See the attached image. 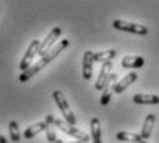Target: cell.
<instances>
[{
    "label": "cell",
    "instance_id": "16",
    "mask_svg": "<svg viewBox=\"0 0 159 143\" xmlns=\"http://www.w3.org/2000/svg\"><path fill=\"white\" fill-rule=\"evenodd\" d=\"M43 131H45V121H40V122H36V124L30 125L25 129L24 132V138L25 139H33L34 136H37L39 134H41Z\"/></svg>",
    "mask_w": 159,
    "mask_h": 143
},
{
    "label": "cell",
    "instance_id": "9",
    "mask_svg": "<svg viewBox=\"0 0 159 143\" xmlns=\"http://www.w3.org/2000/svg\"><path fill=\"white\" fill-rule=\"evenodd\" d=\"M93 54L91 50L84 52V56H82V77L85 80H91L92 79V72H93Z\"/></svg>",
    "mask_w": 159,
    "mask_h": 143
},
{
    "label": "cell",
    "instance_id": "15",
    "mask_svg": "<svg viewBox=\"0 0 159 143\" xmlns=\"http://www.w3.org/2000/svg\"><path fill=\"white\" fill-rule=\"evenodd\" d=\"M91 141L92 143H103L102 142L100 120L98 117H93L91 120Z\"/></svg>",
    "mask_w": 159,
    "mask_h": 143
},
{
    "label": "cell",
    "instance_id": "13",
    "mask_svg": "<svg viewBox=\"0 0 159 143\" xmlns=\"http://www.w3.org/2000/svg\"><path fill=\"white\" fill-rule=\"evenodd\" d=\"M133 102L136 105H158L159 96L154 94H136L133 96Z\"/></svg>",
    "mask_w": 159,
    "mask_h": 143
},
{
    "label": "cell",
    "instance_id": "17",
    "mask_svg": "<svg viewBox=\"0 0 159 143\" xmlns=\"http://www.w3.org/2000/svg\"><path fill=\"white\" fill-rule=\"evenodd\" d=\"M115 138L121 142H130V143H140L143 142L140 134H132V132H126V131H121L115 135Z\"/></svg>",
    "mask_w": 159,
    "mask_h": 143
},
{
    "label": "cell",
    "instance_id": "11",
    "mask_svg": "<svg viewBox=\"0 0 159 143\" xmlns=\"http://www.w3.org/2000/svg\"><path fill=\"white\" fill-rule=\"evenodd\" d=\"M122 68L125 69H139L144 66V58L139 55H126L121 61Z\"/></svg>",
    "mask_w": 159,
    "mask_h": 143
},
{
    "label": "cell",
    "instance_id": "14",
    "mask_svg": "<svg viewBox=\"0 0 159 143\" xmlns=\"http://www.w3.org/2000/svg\"><path fill=\"white\" fill-rule=\"evenodd\" d=\"M155 114H147V117L144 120V124H143V128H141V138H143V141H147L148 138L151 136L152 134V129H154V125H155Z\"/></svg>",
    "mask_w": 159,
    "mask_h": 143
},
{
    "label": "cell",
    "instance_id": "4",
    "mask_svg": "<svg viewBox=\"0 0 159 143\" xmlns=\"http://www.w3.org/2000/svg\"><path fill=\"white\" fill-rule=\"evenodd\" d=\"M117 31H122V32H129L133 33V35H140V36H145L148 33V28L140 24H133V22H128V21H122V19H115L112 22Z\"/></svg>",
    "mask_w": 159,
    "mask_h": 143
},
{
    "label": "cell",
    "instance_id": "23",
    "mask_svg": "<svg viewBox=\"0 0 159 143\" xmlns=\"http://www.w3.org/2000/svg\"><path fill=\"white\" fill-rule=\"evenodd\" d=\"M140 143H147V141H143V142H140Z\"/></svg>",
    "mask_w": 159,
    "mask_h": 143
},
{
    "label": "cell",
    "instance_id": "12",
    "mask_svg": "<svg viewBox=\"0 0 159 143\" xmlns=\"http://www.w3.org/2000/svg\"><path fill=\"white\" fill-rule=\"evenodd\" d=\"M55 127L56 125H55L54 114H47V117H45V132H47V141L49 143H55L56 141H58Z\"/></svg>",
    "mask_w": 159,
    "mask_h": 143
},
{
    "label": "cell",
    "instance_id": "10",
    "mask_svg": "<svg viewBox=\"0 0 159 143\" xmlns=\"http://www.w3.org/2000/svg\"><path fill=\"white\" fill-rule=\"evenodd\" d=\"M137 80V73L136 72H130L129 74H126L122 80H119V81L115 83L114 85V92L115 94H122V92L126 89L130 84H133V83Z\"/></svg>",
    "mask_w": 159,
    "mask_h": 143
},
{
    "label": "cell",
    "instance_id": "5",
    "mask_svg": "<svg viewBox=\"0 0 159 143\" xmlns=\"http://www.w3.org/2000/svg\"><path fill=\"white\" fill-rule=\"evenodd\" d=\"M62 35V29L59 28V26H55V28H52V31L47 35V37L43 40L41 43H40L39 45V54L40 56H44L47 52H49L52 50V45L55 44V41L61 37Z\"/></svg>",
    "mask_w": 159,
    "mask_h": 143
},
{
    "label": "cell",
    "instance_id": "1",
    "mask_svg": "<svg viewBox=\"0 0 159 143\" xmlns=\"http://www.w3.org/2000/svg\"><path fill=\"white\" fill-rule=\"evenodd\" d=\"M69 44H70V43H69L67 39H62L61 41L58 43V44H55L54 47H52L51 51L47 52V54H45L44 56H41L39 62H36L34 65H32L26 72H22V73H21V76H19V83L28 81V80L30 79V77H33L34 74H37L39 72H41V69H44L45 66L49 64V62L54 61V59H55L59 54H61L63 50L67 48Z\"/></svg>",
    "mask_w": 159,
    "mask_h": 143
},
{
    "label": "cell",
    "instance_id": "20",
    "mask_svg": "<svg viewBox=\"0 0 159 143\" xmlns=\"http://www.w3.org/2000/svg\"><path fill=\"white\" fill-rule=\"evenodd\" d=\"M0 143H8V142H7V139H6L2 134H0Z\"/></svg>",
    "mask_w": 159,
    "mask_h": 143
},
{
    "label": "cell",
    "instance_id": "21",
    "mask_svg": "<svg viewBox=\"0 0 159 143\" xmlns=\"http://www.w3.org/2000/svg\"><path fill=\"white\" fill-rule=\"evenodd\" d=\"M67 143H82V142H80V141H73V142H67Z\"/></svg>",
    "mask_w": 159,
    "mask_h": 143
},
{
    "label": "cell",
    "instance_id": "3",
    "mask_svg": "<svg viewBox=\"0 0 159 143\" xmlns=\"http://www.w3.org/2000/svg\"><path fill=\"white\" fill-rule=\"evenodd\" d=\"M55 125L61 129V131H63L65 134L73 136V138H75L77 141L82 142V143H88L91 141V136L88 134H85V132L81 131V129L73 127V125H69L67 122L63 121V120H61V118H55Z\"/></svg>",
    "mask_w": 159,
    "mask_h": 143
},
{
    "label": "cell",
    "instance_id": "7",
    "mask_svg": "<svg viewBox=\"0 0 159 143\" xmlns=\"http://www.w3.org/2000/svg\"><path fill=\"white\" fill-rule=\"evenodd\" d=\"M117 79H118L117 73H111L108 80L106 81V85L103 88V94H102V98H100V105L102 106H107L108 103H110L111 95H112V92H114V85H115V83H117Z\"/></svg>",
    "mask_w": 159,
    "mask_h": 143
},
{
    "label": "cell",
    "instance_id": "8",
    "mask_svg": "<svg viewBox=\"0 0 159 143\" xmlns=\"http://www.w3.org/2000/svg\"><path fill=\"white\" fill-rule=\"evenodd\" d=\"M111 69H112V62H104L100 68V72H99V76L96 79V83H95V89L96 91H103L104 85H106V81L108 80L111 74Z\"/></svg>",
    "mask_w": 159,
    "mask_h": 143
},
{
    "label": "cell",
    "instance_id": "18",
    "mask_svg": "<svg viewBox=\"0 0 159 143\" xmlns=\"http://www.w3.org/2000/svg\"><path fill=\"white\" fill-rule=\"evenodd\" d=\"M117 55V51L115 50H106V51H100V52H95L93 54V61L95 62H110L115 58Z\"/></svg>",
    "mask_w": 159,
    "mask_h": 143
},
{
    "label": "cell",
    "instance_id": "19",
    "mask_svg": "<svg viewBox=\"0 0 159 143\" xmlns=\"http://www.w3.org/2000/svg\"><path fill=\"white\" fill-rule=\"evenodd\" d=\"M8 134H10V139L12 142H19L21 141V132H19V125L16 121H10L8 124Z\"/></svg>",
    "mask_w": 159,
    "mask_h": 143
},
{
    "label": "cell",
    "instance_id": "6",
    "mask_svg": "<svg viewBox=\"0 0 159 143\" xmlns=\"http://www.w3.org/2000/svg\"><path fill=\"white\" fill-rule=\"evenodd\" d=\"M39 45H40V41L37 39H34L30 44H29L24 58H22L21 64H19V69H21L22 72H26L32 66V62H33V59H34V56L39 54Z\"/></svg>",
    "mask_w": 159,
    "mask_h": 143
},
{
    "label": "cell",
    "instance_id": "2",
    "mask_svg": "<svg viewBox=\"0 0 159 143\" xmlns=\"http://www.w3.org/2000/svg\"><path fill=\"white\" fill-rule=\"evenodd\" d=\"M52 98H54L55 103L58 105L59 110H61L62 114H63L65 121L67 122L69 125H73V127H74L75 122H77V118H75L74 113H73V110L70 109V106H69L67 101H66V96L63 95V92L59 91V89H56V91L52 92Z\"/></svg>",
    "mask_w": 159,
    "mask_h": 143
},
{
    "label": "cell",
    "instance_id": "22",
    "mask_svg": "<svg viewBox=\"0 0 159 143\" xmlns=\"http://www.w3.org/2000/svg\"><path fill=\"white\" fill-rule=\"evenodd\" d=\"M55 143H63V142H62V141H61V139H58V141H56Z\"/></svg>",
    "mask_w": 159,
    "mask_h": 143
}]
</instances>
